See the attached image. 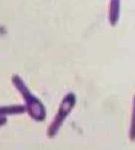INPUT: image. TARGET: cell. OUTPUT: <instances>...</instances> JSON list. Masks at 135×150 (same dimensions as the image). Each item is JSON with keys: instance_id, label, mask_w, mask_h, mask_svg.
<instances>
[{"instance_id": "5b68a950", "label": "cell", "mask_w": 135, "mask_h": 150, "mask_svg": "<svg viewBox=\"0 0 135 150\" xmlns=\"http://www.w3.org/2000/svg\"><path fill=\"white\" fill-rule=\"evenodd\" d=\"M7 122V119L4 116H0V126H2V125H4Z\"/></svg>"}, {"instance_id": "7a4b0ae2", "label": "cell", "mask_w": 135, "mask_h": 150, "mask_svg": "<svg viewBox=\"0 0 135 150\" xmlns=\"http://www.w3.org/2000/svg\"><path fill=\"white\" fill-rule=\"evenodd\" d=\"M75 103L76 97L73 93H69L64 98L63 101L60 104L58 112L48 130V136L50 137H53L57 134L68 115L71 112Z\"/></svg>"}, {"instance_id": "277c9868", "label": "cell", "mask_w": 135, "mask_h": 150, "mask_svg": "<svg viewBox=\"0 0 135 150\" xmlns=\"http://www.w3.org/2000/svg\"><path fill=\"white\" fill-rule=\"evenodd\" d=\"M119 0H110V22L111 25H115L117 22L119 10Z\"/></svg>"}, {"instance_id": "6da1fadb", "label": "cell", "mask_w": 135, "mask_h": 150, "mask_svg": "<svg viewBox=\"0 0 135 150\" xmlns=\"http://www.w3.org/2000/svg\"><path fill=\"white\" fill-rule=\"evenodd\" d=\"M12 83L24 98L26 104V109L30 116L36 121H43L45 120L46 116L45 107L42 103L31 93L26 84L24 83L23 80L18 75H14L12 77Z\"/></svg>"}, {"instance_id": "3957f363", "label": "cell", "mask_w": 135, "mask_h": 150, "mask_svg": "<svg viewBox=\"0 0 135 150\" xmlns=\"http://www.w3.org/2000/svg\"><path fill=\"white\" fill-rule=\"evenodd\" d=\"M25 110L26 108L22 105L0 107V116L7 114H20L25 112Z\"/></svg>"}]
</instances>
